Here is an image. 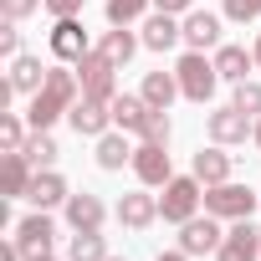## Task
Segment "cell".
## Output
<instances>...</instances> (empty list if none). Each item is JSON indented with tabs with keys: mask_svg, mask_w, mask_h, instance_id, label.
<instances>
[{
	"mask_svg": "<svg viewBox=\"0 0 261 261\" xmlns=\"http://www.w3.org/2000/svg\"><path fill=\"white\" fill-rule=\"evenodd\" d=\"M77 92H82V77H77V67H72V72H67V67H51V72H46V82H41V92H31L26 123H31V128H51L62 113H72Z\"/></svg>",
	"mask_w": 261,
	"mask_h": 261,
	"instance_id": "obj_1",
	"label": "cell"
},
{
	"mask_svg": "<svg viewBox=\"0 0 261 261\" xmlns=\"http://www.w3.org/2000/svg\"><path fill=\"white\" fill-rule=\"evenodd\" d=\"M174 77H179V92H185L190 102H210V97H215V82H220L215 62H205L200 51H185L179 67H174Z\"/></svg>",
	"mask_w": 261,
	"mask_h": 261,
	"instance_id": "obj_2",
	"label": "cell"
},
{
	"mask_svg": "<svg viewBox=\"0 0 261 261\" xmlns=\"http://www.w3.org/2000/svg\"><path fill=\"white\" fill-rule=\"evenodd\" d=\"M200 179L195 174H174L169 185H164V195H159V215L164 220H174V225H185V220H195V210H200Z\"/></svg>",
	"mask_w": 261,
	"mask_h": 261,
	"instance_id": "obj_3",
	"label": "cell"
},
{
	"mask_svg": "<svg viewBox=\"0 0 261 261\" xmlns=\"http://www.w3.org/2000/svg\"><path fill=\"white\" fill-rule=\"evenodd\" d=\"M256 205H261V195H251L246 185H230V179L205 190V210H210L215 220H246Z\"/></svg>",
	"mask_w": 261,
	"mask_h": 261,
	"instance_id": "obj_4",
	"label": "cell"
},
{
	"mask_svg": "<svg viewBox=\"0 0 261 261\" xmlns=\"http://www.w3.org/2000/svg\"><path fill=\"white\" fill-rule=\"evenodd\" d=\"M72 67H77V77H82V97H97V102H113V97H118V82H113L118 67H113L97 46H92L82 62H72Z\"/></svg>",
	"mask_w": 261,
	"mask_h": 261,
	"instance_id": "obj_5",
	"label": "cell"
},
{
	"mask_svg": "<svg viewBox=\"0 0 261 261\" xmlns=\"http://www.w3.org/2000/svg\"><path fill=\"white\" fill-rule=\"evenodd\" d=\"M51 220H46V210H36V215H26L21 225H16V246H21V256L26 261H41V256H51Z\"/></svg>",
	"mask_w": 261,
	"mask_h": 261,
	"instance_id": "obj_6",
	"label": "cell"
},
{
	"mask_svg": "<svg viewBox=\"0 0 261 261\" xmlns=\"http://www.w3.org/2000/svg\"><path fill=\"white\" fill-rule=\"evenodd\" d=\"M215 256H220V261H261V230L251 225V215L225 230V241H220Z\"/></svg>",
	"mask_w": 261,
	"mask_h": 261,
	"instance_id": "obj_7",
	"label": "cell"
},
{
	"mask_svg": "<svg viewBox=\"0 0 261 261\" xmlns=\"http://www.w3.org/2000/svg\"><path fill=\"white\" fill-rule=\"evenodd\" d=\"M210 139H215V144H246V139H256V118L230 102V108L210 113Z\"/></svg>",
	"mask_w": 261,
	"mask_h": 261,
	"instance_id": "obj_8",
	"label": "cell"
},
{
	"mask_svg": "<svg viewBox=\"0 0 261 261\" xmlns=\"http://www.w3.org/2000/svg\"><path fill=\"white\" fill-rule=\"evenodd\" d=\"M67 118H72V128H77L82 139H102V134H108V123H113V102H97V97H77Z\"/></svg>",
	"mask_w": 261,
	"mask_h": 261,
	"instance_id": "obj_9",
	"label": "cell"
},
{
	"mask_svg": "<svg viewBox=\"0 0 261 261\" xmlns=\"http://www.w3.org/2000/svg\"><path fill=\"white\" fill-rule=\"evenodd\" d=\"M220 241H225V230L215 225V215H210V210H205V220H185V225H179V251H190V256L220 251Z\"/></svg>",
	"mask_w": 261,
	"mask_h": 261,
	"instance_id": "obj_10",
	"label": "cell"
},
{
	"mask_svg": "<svg viewBox=\"0 0 261 261\" xmlns=\"http://www.w3.org/2000/svg\"><path fill=\"white\" fill-rule=\"evenodd\" d=\"M134 174H139L144 185H169V179H174V169H169L164 144H139V149H134Z\"/></svg>",
	"mask_w": 261,
	"mask_h": 261,
	"instance_id": "obj_11",
	"label": "cell"
},
{
	"mask_svg": "<svg viewBox=\"0 0 261 261\" xmlns=\"http://www.w3.org/2000/svg\"><path fill=\"white\" fill-rule=\"evenodd\" d=\"M51 51L62 57V62H82L92 46H87V31H82V21L77 16H67V21H57V31H51Z\"/></svg>",
	"mask_w": 261,
	"mask_h": 261,
	"instance_id": "obj_12",
	"label": "cell"
},
{
	"mask_svg": "<svg viewBox=\"0 0 261 261\" xmlns=\"http://www.w3.org/2000/svg\"><path fill=\"white\" fill-rule=\"evenodd\" d=\"M26 200H31L36 210H51V205H67V179H62L57 169H36V179H31Z\"/></svg>",
	"mask_w": 261,
	"mask_h": 261,
	"instance_id": "obj_13",
	"label": "cell"
},
{
	"mask_svg": "<svg viewBox=\"0 0 261 261\" xmlns=\"http://www.w3.org/2000/svg\"><path fill=\"white\" fill-rule=\"evenodd\" d=\"M215 41H220V16L190 11V16H185V46H190V51H205V46H215Z\"/></svg>",
	"mask_w": 261,
	"mask_h": 261,
	"instance_id": "obj_14",
	"label": "cell"
},
{
	"mask_svg": "<svg viewBox=\"0 0 261 261\" xmlns=\"http://www.w3.org/2000/svg\"><path fill=\"white\" fill-rule=\"evenodd\" d=\"M118 220H123L128 230H144V225L159 220V200H154V195H123V200H118Z\"/></svg>",
	"mask_w": 261,
	"mask_h": 261,
	"instance_id": "obj_15",
	"label": "cell"
},
{
	"mask_svg": "<svg viewBox=\"0 0 261 261\" xmlns=\"http://www.w3.org/2000/svg\"><path fill=\"white\" fill-rule=\"evenodd\" d=\"M31 179H36V174H31V159H26L21 149H11L6 164H0V185H6V195H21V200H26Z\"/></svg>",
	"mask_w": 261,
	"mask_h": 261,
	"instance_id": "obj_16",
	"label": "cell"
},
{
	"mask_svg": "<svg viewBox=\"0 0 261 261\" xmlns=\"http://www.w3.org/2000/svg\"><path fill=\"white\" fill-rule=\"evenodd\" d=\"M174 41H185V26H179L169 11H159V16L144 26V46H149V51H169Z\"/></svg>",
	"mask_w": 261,
	"mask_h": 261,
	"instance_id": "obj_17",
	"label": "cell"
},
{
	"mask_svg": "<svg viewBox=\"0 0 261 261\" xmlns=\"http://www.w3.org/2000/svg\"><path fill=\"white\" fill-rule=\"evenodd\" d=\"M195 179L210 190V185H225L230 179V154L225 149H200L195 154Z\"/></svg>",
	"mask_w": 261,
	"mask_h": 261,
	"instance_id": "obj_18",
	"label": "cell"
},
{
	"mask_svg": "<svg viewBox=\"0 0 261 261\" xmlns=\"http://www.w3.org/2000/svg\"><path fill=\"white\" fill-rule=\"evenodd\" d=\"M102 200L97 195H67V220H72V230H97L102 225Z\"/></svg>",
	"mask_w": 261,
	"mask_h": 261,
	"instance_id": "obj_19",
	"label": "cell"
},
{
	"mask_svg": "<svg viewBox=\"0 0 261 261\" xmlns=\"http://www.w3.org/2000/svg\"><path fill=\"white\" fill-rule=\"evenodd\" d=\"M251 67H256V51H246V46H220V51H215V72H220L225 82H246Z\"/></svg>",
	"mask_w": 261,
	"mask_h": 261,
	"instance_id": "obj_20",
	"label": "cell"
},
{
	"mask_svg": "<svg viewBox=\"0 0 261 261\" xmlns=\"http://www.w3.org/2000/svg\"><path fill=\"white\" fill-rule=\"evenodd\" d=\"M144 118H149V102H144V97H128V92L113 97V123L123 128V134H139Z\"/></svg>",
	"mask_w": 261,
	"mask_h": 261,
	"instance_id": "obj_21",
	"label": "cell"
},
{
	"mask_svg": "<svg viewBox=\"0 0 261 261\" xmlns=\"http://www.w3.org/2000/svg\"><path fill=\"white\" fill-rule=\"evenodd\" d=\"M139 97H144L149 108H169V102L179 97V77H174V72H149V77H144V92H139Z\"/></svg>",
	"mask_w": 261,
	"mask_h": 261,
	"instance_id": "obj_22",
	"label": "cell"
},
{
	"mask_svg": "<svg viewBox=\"0 0 261 261\" xmlns=\"http://www.w3.org/2000/svg\"><path fill=\"white\" fill-rule=\"evenodd\" d=\"M46 72H51V67H41L36 57H16V62H11V87H16V92H41Z\"/></svg>",
	"mask_w": 261,
	"mask_h": 261,
	"instance_id": "obj_23",
	"label": "cell"
},
{
	"mask_svg": "<svg viewBox=\"0 0 261 261\" xmlns=\"http://www.w3.org/2000/svg\"><path fill=\"white\" fill-rule=\"evenodd\" d=\"M97 51H102V57H108L113 67H123L128 57H134V51H139V36H134V31H128V26H113V31L102 36V46H97Z\"/></svg>",
	"mask_w": 261,
	"mask_h": 261,
	"instance_id": "obj_24",
	"label": "cell"
},
{
	"mask_svg": "<svg viewBox=\"0 0 261 261\" xmlns=\"http://www.w3.org/2000/svg\"><path fill=\"white\" fill-rule=\"evenodd\" d=\"M21 154H26V159H31L36 169H51L62 149H57V139L46 134V128H31V139H26V149H21Z\"/></svg>",
	"mask_w": 261,
	"mask_h": 261,
	"instance_id": "obj_25",
	"label": "cell"
},
{
	"mask_svg": "<svg viewBox=\"0 0 261 261\" xmlns=\"http://www.w3.org/2000/svg\"><path fill=\"white\" fill-rule=\"evenodd\" d=\"M97 164L102 169H123V164H134V149H128L123 134H102L97 139Z\"/></svg>",
	"mask_w": 261,
	"mask_h": 261,
	"instance_id": "obj_26",
	"label": "cell"
},
{
	"mask_svg": "<svg viewBox=\"0 0 261 261\" xmlns=\"http://www.w3.org/2000/svg\"><path fill=\"white\" fill-rule=\"evenodd\" d=\"M67 261H108V246L97 230H77L72 246H67Z\"/></svg>",
	"mask_w": 261,
	"mask_h": 261,
	"instance_id": "obj_27",
	"label": "cell"
},
{
	"mask_svg": "<svg viewBox=\"0 0 261 261\" xmlns=\"http://www.w3.org/2000/svg\"><path fill=\"white\" fill-rule=\"evenodd\" d=\"M139 139H144V144H169V108H149Z\"/></svg>",
	"mask_w": 261,
	"mask_h": 261,
	"instance_id": "obj_28",
	"label": "cell"
},
{
	"mask_svg": "<svg viewBox=\"0 0 261 261\" xmlns=\"http://www.w3.org/2000/svg\"><path fill=\"white\" fill-rule=\"evenodd\" d=\"M0 149H26V123L16 118V113H0Z\"/></svg>",
	"mask_w": 261,
	"mask_h": 261,
	"instance_id": "obj_29",
	"label": "cell"
},
{
	"mask_svg": "<svg viewBox=\"0 0 261 261\" xmlns=\"http://www.w3.org/2000/svg\"><path fill=\"white\" fill-rule=\"evenodd\" d=\"M144 6H149V0H108V21L113 26H134L144 16Z\"/></svg>",
	"mask_w": 261,
	"mask_h": 261,
	"instance_id": "obj_30",
	"label": "cell"
},
{
	"mask_svg": "<svg viewBox=\"0 0 261 261\" xmlns=\"http://www.w3.org/2000/svg\"><path fill=\"white\" fill-rule=\"evenodd\" d=\"M236 108L261 118V82H236Z\"/></svg>",
	"mask_w": 261,
	"mask_h": 261,
	"instance_id": "obj_31",
	"label": "cell"
},
{
	"mask_svg": "<svg viewBox=\"0 0 261 261\" xmlns=\"http://www.w3.org/2000/svg\"><path fill=\"white\" fill-rule=\"evenodd\" d=\"M41 6H46V0H0V16H6V21H26Z\"/></svg>",
	"mask_w": 261,
	"mask_h": 261,
	"instance_id": "obj_32",
	"label": "cell"
},
{
	"mask_svg": "<svg viewBox=\"0 0 261 261\" xmlns=\"http://www.w3.org/2000/svg\"><path fill=\"white\" fill-rule=\"evenodd\" d=\"M225 16L246 26V21H256V16H261V0H225Z\"/></svg>",
	"mask_w": 261,
	"mask_h": 261,
	"instance_id": "obj_33",
	"label": "cell"
},
{
	"mask_svg": "<svg viewBox=\"0 0 261 261\" xmlns=\"http://www.w3.org/2000/svg\"><path fill=\"white\" fill-rule=\"evenodd\" d=\"M0 51H6V57H16V51H21V31H16V21L0 26Z\"/></svg>",
	"mask_w": 261,
	"mask_h": 261,
	"instance_id": "obj_34",
	"label": "cell"
},
{
	"mask_svg": "<svg viewBox=\"0 0 261 261\" xmlns=\"http://www.w3.org/2000/svg\"><path fill=\"white\" fill-rule=\"evenodd\" d=\"M46 11L57 21H67V16H82V0H46Z\"/></svg>",
	"mask_w": 261,
	"mask_h": 261,
	"instance_id": "obj_35",
	"label": "cell"
},
{
	"mask_svg": "<svg viewBox=\"0 0 261 261\" xmlns=\"http://www.w3.org/2000/svg\"><path fill=\"white\" fill-rule=\"evenodd\" d=\"M159 11H169V16H190V0H154Z\"/></svg>",
	"mask_w": 261,
	"mask_h": 261,
	"instance_id": "obj_36",
	"label": "cell"
},
{
	"mask_svg": "<svg viewBox=\"0 0 261 261\" xmlns=\"http://www.w3.org/2000/svg\"><path fill=\"white\" fill-rule=\"evenodd\" d=\"M159 261H190V251H159Z\"/></svg>",
	"mask_w": 261,
	"mask_h": 261,
	"instance_id": "obj_37",
	"label": "cell"
},
{
	"mask_svg": "<svg viewBox=\"0 0 261 261\" xmlns=\"http://www.w3.org/2000/svg\"><path fill=\"white\" fill-rule=\"evenodd\" d=\"M251 51H256V67H261V36H256V46H251Z\"/></svg>",
	"mask_w": 261,
	"mask_h": 261,
	"instance_id": "obj_38",
	"label": "cell"
},
{
	"mask_svg": "<svg viewBox=\"0 0 261 261\" xmlns=\"http://www.w3.org/2000/svg\"><path fill=\"white\" fill-rule=\"evenodd\" d=\"M256 149H261V118H256Z\"/></svg>",
	"mask_w": 261,
	"mask_h": 261,
	"instance_id": "obj_39",
	"label": "cell"
},
{
	"mask_svg": "<svg viewBox=\"0 0 261 261\" xmlns=\"http://www.w3.org/2000/svg\"><path fill=\"white\" fill-rule=\"evenodd\" d=\"M41 261H57V256H41Z\"/></svg>",
	"mask_w": 261,
	"mask_h": 261,
	"instance_id": "obj_40",
	"label": "cell"
},
{
	"mask_svg": "<svg viewBox=\"0 0 261 261\" xmlns=\"http://www.w3.org/2000/svg\"><path fill=\"white\" fill-rule=\"evenodd\" d=\"M108 261H113V256H108Z\"/></svg>",
	"mask_w": 261,
	"mask_h": 261,
	"instance_id": "obj_41",
	"label": "cell"
}]
</instances>
